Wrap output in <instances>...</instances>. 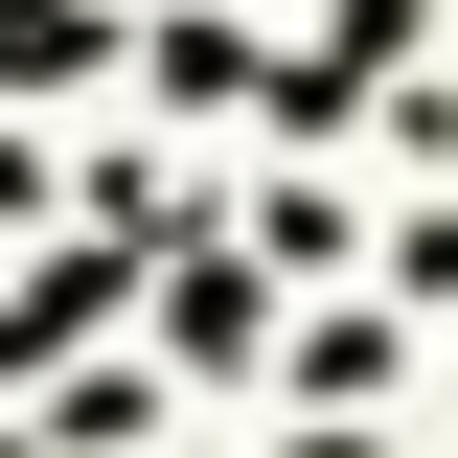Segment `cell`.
<instances>
[{
	"label": "cell",
	"instance_id": "6da1fadb",
	"mask_svg": "<svg viewBox=\"0 0 458 458\" xmlns=\"http://www.w3.org/2000/svg\"><path fill=\"white\" fill-rule=\"evenodd\" d=\"M47 69H92V0H0V92H47Z\"/></svg>",
	"mask_w": 458,
	"mask_h": 458
}]
</instances>
